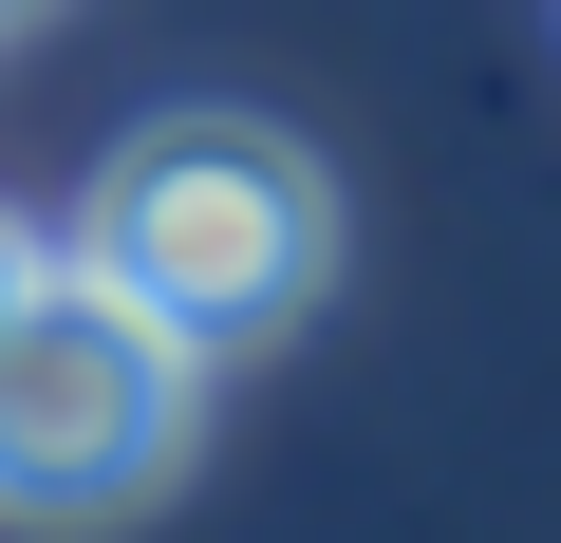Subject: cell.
Segmentation results:
<instances>
[{"instance_id": "277c9868", "label": "cell", "mask_w": 561, "mask_h": 543, "mask_svg": "<svg viewBox=\"0 0 561 543\" xmlns=\"http://www.w3.org/2000/svg\"><path fill=\"white\" fill-rule=\"evenodd\" d=\"M0 20H38V0H0Z\"/></svg>"}, {"instance_id": "6da1fadb", "label": "cell", "mask_w": 561, "mask_h": 543, "mask_svg": "<svg viewBox=\"0 0 561 543\" xmlns=\"http://www.w3.org/2000/svg\"><path fill=\"white\" fill-rule=\"evenodd\" d=\"M76 282H113L131 319H169L187 357H243L319 301V262H337V188L300 132H262V113H150L94 206H76Z\"/></svg>"}, {"instance_id": "7a4b0ae2", "label": "cell", "mask_w": 561, "mask_h": 543, "mask_svg": "<svg viewBox=\"0 0 561 543\" xmlns=\"http://www.w3.org/2000/svg\"><path fill=\"white\" fill-rule=\"evenodd\" d=\"M187 412H206V357L169 319H131L113 282L38 262L20 319H0V524H113L187 468Z\"/></svg>"}, {"instance_id": "3957f363", "label": "cell", "mask_w": 561, "mask_h": 543, "mask_svg": "<svg viewBox=\"0 0 561 543\" xmlns=\"http://www.w3.org/2000/svg\"><path fill=\"white\" fill-rule=\"evenodd\" d=\"M38 262H57V244H38L20 206H0V319H20V282H38Z\"/></svg>"}]
</instances>
